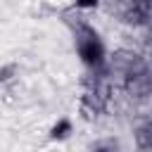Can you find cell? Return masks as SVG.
<instances>
[{
    "mask_svg": "<svg viewBox=\"0 0 152 152\" xmlns=\"http://www.w3.org/2000/svg\"><path fill=\"white\" fill-rule=\"evenodd\" d=\"M12 71H14V66H12V64H10V66H5V69L0 71V81H2V83H5V81H10V78H12V76H10Z\"/></svg>",
    "mask_w": 152,
    "mask_h": 152,
    "instance_id": "cell-3",
    "label": "cell"
},
{
    "mask_svg": "<svg viewBox=\"0 0 152 152\" xmlns=\"http://www.w3.org/2000/svg\"><path fill=\"white\" fill-rule=\"evenodd\" d=\"M69 131H71V124H69L66 119H62V121H59V126H55V128H52V138L62 140V138H66V135H69Z\"/></svg>",
    "mask_w": 152,
    "mask_h": 152,
    "instance_id": "cell-2",
    "label": "cell"
},
{
    "mask_svg": "<svg viewBox=\"0 0 152 152\" xmlns=\"http://www.w3.org/2000/svg\"><path fill=\"white\" fill-rule=\"evenodd\" d=\"M81 31H83V33H78V38H76V40H78V55L83 57L86 64L97 66V64L102 62V55H104L102 43H100L97 33H95L90 26H81Z\"/></svg>",
    "mask_w": 152,
    "mask_h": 152,
    "instance_id": "cell-1",
    "label": "cell"
}]
</instances>
